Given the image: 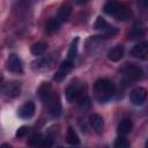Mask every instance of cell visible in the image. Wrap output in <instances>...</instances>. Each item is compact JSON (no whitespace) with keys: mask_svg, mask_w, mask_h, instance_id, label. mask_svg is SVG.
I'll use <instances>...</instances> for the list:
<instances>
[{"mask_svg":"<svg viewBox=\"0 0 148 148\" xmlns=\"http://www.w3.org/2000/svg\"><path fill=\"white\" fill-rule=\"evenodd\" d=\"M94 91L101 102H105L111 98V96L116 91V86L111 80L108 79H101L97 80L94 84Z\"/></svg>","mask_w":148,"mask_h":148,"instance_id":"cell-1","label":"cell"},{"mask_svg":"<svg viewBox=\"0 0 148 148\" xmlns=\"http://www.w3.org/2000/svg\"><path fill=\"white\" fill-rule=\"evenodd\" d=\"M123 74L127 81H136L142 76V69L134 64H130L123 69Z\"/></svg>","mask_w":148,"mask_h":148,"instance_id":"cell-2","label":"cell"},{"mask_svg":"<svg viewBox=\"0 0 148 148\" xmlns=\"http://www.w3.org/2000/svg\"><path fill=\"white\" fill-rule=\"evenodd\" d=\"M130 99L134 105H138V106L145 104V102L147 99V90L142 87H138V88L133 89L130 95Z\"/></svg>","mask_w":148,"mask_h":148,"instance_id":"cell-3","label":"cell"},{"mask_svg":"<svg viewBox=\"0 0 148 148\" xmlns=\"http://www.w3.org/2000/svg\"><path fill=\"white\" fill-rule=\"evenodd\" d=\"M131 56L141 60H148V42H140L131 50Z\"/></svg>","mask_w":148,"mask_h":148,"instance_id":"cell-4","label":"cell"},{"mask_svg":"<svg viewBox=\"0 0 148 148\" xmlns=\"http://www.w3.org/2000/svg\"><path fill=\"white\" fill-rule=\"evenodd\" d=\"M94 27H95V29H97V30H102L105 36H113V35L117 34V29H116L114 27L110 25L102 16H98V17L96 18V21H95V23H94Z\"/></svg>","mask_w":148,"mask_h":148,"instance_id":"cell-5","label":"cell"},{"mask_svg":"<svg viewBox=\"0 0 148 148\" xmlns=\"http://www.w3.org/2000/svg\"><path fill=\"white\" fill-rule=\"evenodd\" d=\"M7 68L16 74H22L23 73V66L21 59L16 54H9L8 61H7Z\"/></svg>","mask_w":148,"mask_h":148,"instance_id":"cell-6","label":"cell"},{"mask_svg":"<svg viewBox=\"0 0 148 148\" xmlns=\"http://www.w3.org/2000/svg\"><path fill=\"white\" fill-rule=\"evenodd\" d=\"M47 105H49V112L52 117L58 118L61 114V103H60V99H59L58 95L53 94L52 97L49 99Z\"/></svg>","mask_w":148,"mask_h":148,"instance_id":"cell-7","label":"cell"},{"mask_svg":"<svg viewBox=\"0 0 148 148\" xmlns=\"http://www.w3.org/2000/svg\"><path fill=\"white\" fill-rule=\"evenodd\" d=\"M20 91H21V83L16 81L8 82L2 88V92L7 97H16L20 95Z\"/></svg>","mask_w":148,"mask_h":148,"instance_id":"cell-8","label":"cell"},{"mask_svg":"<svg viewBox=\"0 0 148 148\" xmlns=\"http://www.w3.org/2000/svg\"><path fill=\"white\" fill-rule=\"evenodd\" d=\"M72 68H73V64H72V60H69V59H67V60H65L61 65H60V67H59V69L57 71V73L54 74V76H53V79L57 81V82H59V81H61L62 79H65L66 76H67V74L72 71Z\"/></svg>","mask_w":148,"mask_h":148,"instance_id":"cell-9","label":"cell"},{"mask_svg":"<svg viewBox=\"0 0 148 148\" xmlns=\"http://www.w3.org/2000/svg\"><path fill=\"white\" fill-rule=\"evenodd\" d=\"M28 145L29 146H32V147H37V146L50 147V146H52V140L50 138H44L42 134H34L29 139Z\"/></svg>","mask_w":148,"mask_h":148,"instance_id":"cell-10","label":"cell"},{"mask_svg":"<svg viewBox=\"0 0 148 148\" xmlns=\"http://www.w3.org/2000/svg\"><path fill=\"white\" fill-rule=\"evenodd\" d=\"M89 124L90 126L92 127V130L97 133V134H101L103 132V128H104V120L103 118L97 114V113H92L89 116Z\"/></svg>","mask_w":148,"mask_h":148,"instance_id":"cell-11","label":"cell"},{"mask_svg":"<svg viewBox=\"0 0 148 148\" xmlns=\"http://www.w3.org/2000/svg\"><path fill=\"white\" fill-rule=\"evenodd\" d=\"M35 110H36L35 103L29 101V102L24 103L21 106V109L18 110V116L21 118H23V119H29V118H31L35 114Z\"/></svg>","mask_w":148,"mask_h":148,"instance_id":"cell-12","label":"cell"},{"mask_svg":"<svg viewBox=\"0 0 148 148\" xmlns=\"http://www.w3.org/2000/svg\"><path fill=\"white\" fill-rule=\"evenodd\" d=\"M146 32H147V28L145 27L143 23L139 22V23H135L132 27L131 31L128 32V38H131V39L140 38V37H143L146 35Z\"/></svg>","mask_w":148,"mask_h":148,"instance_id":"cell-13","label":"cell"},{"mask_svg":"<svg viewBox=\"0 0 148 148\" xmlns=\"http://www.w3.org/2000/svg\"><path fill=\"white\" fill-rule=\"evenodd\" d=\"M124 53H125V49L123 45H116L113 49H111L108 53V58L109 60L113 61V62H117L119 60L123 59L124 57Z\"/></svg>","mask_w":148,"mask_h":148,"instance_id":"cell-14","label":"cell"},{"mask_svg":"<svg viewBox=\"0 0 148 148\" xmlns=\"http://www.w3.org/2000/svg\"><path fill=\"white\" fill-rule=\"evenodd\" d=\"M52 88H51V84L50 83H43V84H40V87L38 88V96H39V98L43 101V102H45V103H47L49 102V99L52 97Z\"/></svg>","mask_w":148,"mask_h":148,"instance_id":"cell-15","label":"cell"},{"mask_svg":"<svg viewBox=\"0 0 148 148\" xmlns=\"http://www.w3.org/2000/svg\"><path fill=\"white\" fill-rule=\"evenodd\" d=\"M60 25H61V21L59 18H51L47 21V23L45 24V31L46 34L49 35H52V34H56L59 29H60Z\"/></svg>","mask_w":148,"mask_h":148,"instance_id":"cell-16","label":"cell"},{"mask_svg":"<svg viewBox=\"0 0 148 148\" xmlns=\"http://www.w3.org/2000/svg\"><path fill=\"white\" fill-rule=\"evenodd\" d=\"M133 128V123L131 121V119H123L119 124H118V133L120 135H126L128 134Z\"/></svg>","mask_w":148,"mask_h":148,"instance_id":"cell-17","label":"cell"},{"mask_svg":"<svg viewBox=\"0 0 148 148\" xmlns=\"http://www.w3.org/2000/svg\"><path fill=\"white\" fill-rule=\"evenodd\" d=\"M80 94V89L75 86V84H71L69 87H67L65 95H66V99L69 103H73L75 99H77V96Z\"/></svg>","mask_w":148,"mask_h":148,"instance_id":"cell-18","label":"cell"},{"mask_svg":"<svg viewBox=\"0 0 148 148\" xmlns=\"http://www.w3.org/2000/svg\"><path fill=\"white\" fill-rule=\"evenodd\" d=\"M71 13H72V7H71V5L64 3V5L60 7L59 12H58V18H59L61 22H66V21H68L69 16H71Z\"/></svg>","mask_w":148,"mask_h":148,"instance_id":"cell-19","label":"cell"},{"mask_svg":"<svg viewBox=\"0 0 148 148\" xmlns=\"http://www.w3.org/2000/svg\"><path fill=\"white\" fill-rule=\"evenodd\" d=\"M52 64H53V61L50 58H43V59H38V60L34 61L31 64V67L35 69H46V68H50L52 66Z\"/></svg>","mask_w":148,"mask_h":148,"instance_id":"cell-20","label":"cell"},{"mask_svg":"<svg viewBox=\"0 0 148 148\" xmlns=\"http://www.w3.org/2000/svg\"><path fill=\"white\" fill-rule=\"evenodd\" d=\"M120 3H118V2H116V1H110V2H108L105 6H104V13L105 14H108V15H110V16H116V14L118 13V10H119V8H120Z\"/></svg>","mask_w":148,"mask_h":148,"instance_id":"cell-21","label":"cell"},{"mask_svg":"<svg viewBox=\"0 0 148 148\" xmlns=\"http://www.w3.org/2000/svg\"><path fill=\"white\" fill-rule=\"evenodd\" d=\"M117 20H119V21H127L128 18H131L132 17V12H131V9L130 8H127V7H125V6H120V8H119V10H118V13L116 14V16H114Z\"/></svg>","mask_w":148,"mask_h":148,"instance_id":"cell-22","label":"cell"},{"mask_svg":"<svg viewBox=\"0 0 148 148\" xmlns=\"http://www.w3.org/2000/svg\"><path fill=\"white\" fill-rule=\"evenodd\" d=\"M66 140L69 145H73V146L80 143V139H79V136H77V134L73 127H68L67 133H66Z\"/></svg>","mask_w":148,"mask_h":148,"instance_id":"cell-23","label":"cell"},{"mask_svg":"<svg viewBox=\"0 0 148 148\" xmlns=\"http://www.w3.org/2000/svg\"><path fill=\"white\" fill-rule=\"evenodd\" d=\"M46 47H47V45H46L45 43H43V42H38V43H35V44L30 47V51H31L32 54H35V56H39V54H43V53L45 52Z\"/></svg>","mask_w":148,"mask_h":148,"instance_id":"cell-24","label":"cell"},{"mask_svg":"<svg viewBox=\"0 0 148 148\" xmlns=\"http://www.w3.org/2000/svg\"><path fill=\"white\" fill-rule=\"evenodd\" d=\"M77 43H79V38H77V37L72 40V44H71V46H69L68 54H67L69 60L75 59V57H76V54H77Z\"/></svg>","mask_w":148,"mask_h":148,"instance_id":"cell-25","label":"cell"},{"mask_svg":"<svg viewBox=\"0 0 148 148\" xmlns=\"http://www.w3.org/2000/svg\"><path fill=\"white\" fill-rule=\"evenodd\" d=\"M114 147L116 148H126V147H130V142L125 138H118L114 141Z\"/></svg>","mask_w":148,"mask_h":148,"instance_id":"cell-26","label":"cell"},{"mask_svg":"<svg viewBox=\"0 0 148 148\" xmlns=\"http://www.w3.org/2000/svg\"><path fill=\"white\" fill-rule=\"evenodd\" d=\"M28 131H29V128H28L27 126H21V127L16 131V136H18V138L24 136V135L28 133Z\"/></svg>","mask_w":148,"mask_h":148,"instance_id":"cell-27","label":"cell"},{"mask_svg":"<svg viewBox=\"0 0 148 148\" xmlns=\"http://www.w3.org/2000/svg\"><path fill=\"white\" fill-rule=\"evenodd\" d=\"M138 3L143 7H148V0H138Z\"/></svg>","mask_w":148,"mask_h":148,"instance_id":"cell-28","label":"cell"},{"mask_svg":"<svg viewBox=\"0 0 148 148\" xmlns=\"http://www.w3.org/2000/svg\"><path fill=\"white\" fill-rule=\"evenodd\" d=\"M76 3H79V5H83V3H86L88 0H74Z\"/></svg>","mask_w":148,"mask_h":148,"instance_id":"cell-29","label":"cell"},{"mask_svg":"<svg viewBox=\"0 0 148 148\" xmlns=\"http://www.w3.org/2000/svg\"><path fill=\"white\" fill-rule=\"evenodd\" d=\"M1 147H2V148H10V146H9V145H6V143H3Z\"/></svg>","mask_w":148,"mask_h":148,"instance_id":"cell-30","label":"cell"},{"mask_svg":"<svg viewBox=\"0 0 148 148\" xmlns=\"http://www.w3.org/2000/svg\"><path fill=\"white\" fill-rule=\"evenodd\" d=\"M146 147L148 148V139H147V141H146Z\"/></svg>","mask_w":148,"mask_h":148,"instance_id":"cell-31","label":"cell"}]
</instances>
